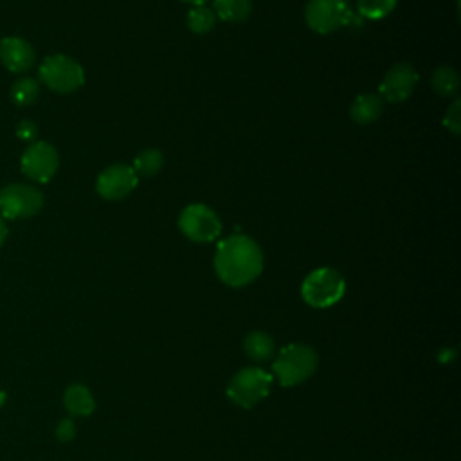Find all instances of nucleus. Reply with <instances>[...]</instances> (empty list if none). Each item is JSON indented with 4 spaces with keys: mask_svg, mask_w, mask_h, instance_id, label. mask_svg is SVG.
<instances>
[{
    "mask_svg": "<svg viewBox=\"0 0 461 461\" xmlns=\"http://www.w3.org/2000/svg\"><path fill=\"white\" fill-rule=\"evenodd\" d=\"M59 166V155L56 148L45 140H34L29 144V148L23 151L20 158V169L22 173L34 182L45 184L49 182Z\"/></svg>",
    "mask_w": 461,
    "mask_h": 461,
    "instance_id": "obj_9",
    "label": "nucleus"
},
{
    "mask_svg": "<svg viewBox=\"0 0 461 461\" xmlns=\"http://www.w3.org/2000/svg\"><path fill=\"white\" fill-rule=\"evenodd\" d=\"M443 126L452 133L459 135L461 133V101L456 97L452 104L447 108L443 115Z\"/></svg>",
    "mask_w": 461,
    "mask_h": 461,
    "instance_id": "obj_22",
    "label": "nucleus"
},
{
    "mask_svg": "<svg viewBox=\"0 0 461 461\" xmlns=\"http://www.w3.org/2000/svg\"><path fill=\"white\" fill-rule=\"evenodd\" d=\"M398 0H357L358 13L369 20L385 18L396 7Z\"/></svg>",
    "mask_w": 461,
    "mask_h": 461,
    "instance_id": "obj_21",
    "label": "nucleus"
},
{
    "mask_svg": "<svg viewBox=\"0 0 461 461\" xmlns=\"http://www.w3.org/2000/svg\"><path fill=\"white\" fill-rule=\"evenodd\" d=\"M38 77L47 88L58 94H70L83 86L85 70L74 58L52 54L47 56L38 67Z\"/></svg>",
    "mask_w": 461,
    "mask_h": 461,
    "instance_id": "obj_4",
    "label": "nucleus"
},
{
    "mask_svg": "<svg viewBox=\"0 0 461 461\" xmlns=\"http://www.w3.org/2000/svg\"><path fill=\"white\" fill-rule=\"evenodd\" d=\"M5 238H7V225H5V221H4V218L0 216V247L4 245V241H5Z\"/></svg>",
    "mask_w": 461,
    "mask_h": 461,
    "instance_id": "obj_25",
    "label": "nucleus"
},
{
    "mask_svg": "<svg viewBox=\"0 0 461 461\" xmlns=\"http://www.w3.org/2000/svg\"><path fill=\"white\" fill-rule=\"evenodd\" d=\"M317 362L319 357L313 348L306 344H288L277 353L272 369L283 387H292L308 380L313 375Z\"/></svg>",
    "mask_w": 461,
    "mask_h": 461,
    "instance_id": "obj_2",
    "label": "nucleus"
},
{
    "mask_svg": "<svg viewBox=\"0 0 461 461\" xmlns=\"http://www.w3.org/2000/svg\"><path fill=\"white\" fill-rule=\"evenodd\" d=\"M0 61L7 70L22 74L32 68L36 61V52L32 45L23 38L5 36L0 40Z\"/></svg>",
    "mask_w": 461,
    "mask_h": 461,
    "instance_id": "obj_12",
    "label": "nucleus"
},
{
    "mask_svg": "<svg viewBox=\"0 0 461 461\" xmlns=\"http://www.w3.org/2000/svg\"><path fill=\"white\" fill-rule=\"evenodd\" d=\"M216 18L223 22H243L252 11V0H212Z\"/></svg>",
    "mask_w": 461,
    "mask_h": 461,
    "instance_id": "obj_16",
    "label": "nucleus"
},
{
    "mask_svg": "<svg viewBox=\"0 0 461 461\" xmlns=\"http://www.w3.org/2000/svg\"><path fill=\"white\" fill-rule=\"evenodd\" d=\"M16 135L22 140H34L36 135H38V126L32 121H29V119L20 121L18 126H16Z\"/></svg>",
    "mask_w": 461,
    "mask_h": 461,
    "instance_id": "obj_24",
    "label": "nucleus"
},
{
    "mask_svg": "<svg viewBox=\"0 0 461 461\" xmlns=\"http://www.w3.org/2000/svg\"><path fill=\"white\" fill-rule=\"evenodd\" d=\"M430 86L441 97H452L459 90V74L448 65L438 67L430 76Z\"/></svg>",
    "mask_w": 461,
    "mask_h": 461,
    "instance_id": "obj_17",
    "label": "nucleus"
},
{
    "mask_svg": "<svg viewBox=\"0 0 461 461\" xmlns=\"http://www.w3.org/2000/svg\"><path fill=\"white\" fill-rule=\"evenodd\" d=\"M43 207V194L29 184H9L0 191V216L20 220L38 214Z\"/></svg>",
    "mask_w": 461,
    "mask_h": 461,
    "instance_id": "obj_8",
    "label": "nucleus"
},
{
    "mask_svg": "<svg viewBox=\"0 0 461 461\" xmlns=\"http://www.w3.org/2000/svg\"><path fill=\"white\" fill-rule=\"evenodd\" d=\"M56 438L59 439V441H70V439H74V436H76V423L72 421V418H63L59 423H58V427H56Z\"/></svg>",
    "mask_w": 461,
    "mask_h": 461,
    "instance_id": "obj_23",
    "label": "nucleus"
},
{
    "mask_svg": "<svg viewBox=\"0 0 461 461\" xmlns=\"http://www.w3.org/2000/svg\"><path fill=\"white\" fill-rule=\"evenodd\" d=\"M216 14L212 11V7H207L205 4L202 5H193L189 11H187V16H185V23L189 27L191 32L194 34H205L209 32L214 25H216Z\"/></svg>",
    "mask_w": 461,
    "mask_h": 461,
    "instance_id": "obj_19",
    "label": "nucleus"
},
{
    "mask_svg": "<svg viewBox=\"0 0 461 461\" xmlns=\"http://www.w3.org/2000/svg\"><path fill=\"white\" fill-rule=\"evenodd\" d=\"M351 16L348 0H308L304 7L306 25L319 34H330L348 25Z\"/></svg>",
    "mask_w": 461,
    "mask_h": 461,
    "instance_id": "obj_7",
    "label": "nucleus"
},
{
    "mask_svg": "<svg viewBox=\"0 0 461 461\" xmlns=\"http://www.w3.org/2000/svg\"><path fill=\"white\" fill-rule=\"evenodd\" d=\"M182 2H185V4H191V5H202V4H205L207 0H182Z\"/></svg>",
    "mask_w": 461,
    "mask_h": 461,
    "instance_id": "obj_26",
    "label": "nucleus"
},
{
    "mask_svg": "<svg viewBox=\"0 0 461 461\" xmlns=\"http://www.w3.org/2000/svg\"><path fill=\"white\" fill-rule=\"evenodd\" d=\"M272 375L263 371L261 367L249 366L240 369L227 385V396L238 407L250 409L268 396L272 387Z\"/></svg>",
    "mask_w": 461,
    "mask_h": 461,
    "instance_id": "obj_5",
    "label": "nucleus"
},
{
    "mask_svg": "<svg viewBox=\"0 0 461 461\" xmlns=\"http://www.w3.org/2000/svg\"><path fill=\"white\" fill-rule=\"evenodd\" d=\"M344 294L346 281L342 274L331 267L312 270L301 285V295L312 308H330L337 304Z\"/></svg>",
    "mask_w": 461,
    "mask_h": 461,
    "instance_id": "obj_3",
    "label": "nucleus"
},
{
    "mask_svg": "<svg viewBox=\"0 0 461 461\" xmlns=\"http://www.w3.org/2000/svg\"><path fill=\"white\" fill-rule=\"evenodd\" d=\"M418 79V70L409 61H400L385 72L378 86V95L389 103H402L411 97Z\"/></svg>",
    "mask_w": 461,
    "mask_h": 461,
    "instance_id": "obj_10",
    "label": "nucleus"
},
{
    "mask_svg": "<svg viewBox=\"0 0 461 461\" xmlns=\"http://www.w3.org/2000/svg\"><path fill=\"white\" fill-rule=\"evenodd\" d=\"M263 270L259 245L245 234L223 238L214 252V272L221 283L232 288L250 285Z\"/></svg>",
    "mask_w": 461,
    "mask_h": 461,
    "instance_id": "obj_1",
    "label": "nucleus"
},
{
    "mask_svg": "<svg viewBox=\"0 0 461 461\" xmlns=\"http://www.w3.org/2000/svg\"><path fill=\"white\" fill-rule=\"evenodd\" d=\"M11 101L18 106L32 104L40 95V83L34 77H20L11 86Z\"/></svg>",
    "mask_w": 461,
    "mask_h": 461,
    "instance_id": "obj_20",
    "label": "nucleus"
},
{
    "mask_svg": "<svg viewBox=\"0 0 461 461\" xmlns=\"http://www.w3.org/2000/svg\"><path fill=\"white\" fill-rule=\"evenodd\" d=\"M63 403L70 416H90L95 409V400L90 389L83 384L68 385L63 396Z\"/></svg>",
    "mask_w": 461,
    "mask_h": 461,
    "instance_id": "obj_14",
    "label": "nucleus"
},
{
    "mask_svg": "<svg viewBox=\"0 0 461 461\" xmlns=\"http://www.w3.org/2000/svg\"><path fill=\"white\" fill-rule=\"evenodd\" d=\"M139 184V176L128 164H112L95 180V191L104 200H121Z\"/></svg>",
    "mask_w": 461,
    "mask_h": 461,
    "instance_id": "obj_11",
    "label": "nucleus"
},
{
    "mask_svg": "<svg viewBox=\"0 0 461 461\" xmlns=\"http://www.w3.org/2000/svg\"><path fill=\"white\" fill-rule=\"evenodd\" d=\"M180 232L194 243H211L221 234L220 216L205 203H189L178 216Z\"/></svg>",
    "mask_w": 461,
    "mask_h": 461,
    "instance_id": "obj_6",
    "label": "nucleus"
},
{
    "mask_svg": "<svg viewBox=\"0 0 461 461\" xmlns=\"http://www.w3.org/2000/svg\"><path fill=\"white\" fill-rule=\"evenodd\" d=\"M243 351L254 362H268L276 353V342L268 333L254 330L245 335Z\"/></svg>",
    "mask_w": 461,
    "mask_h": 461,
    "instance_id": "obj_15",
    "label": "nucleus"
},
{
    "mask_svg": "<svg viewBox=\"0 0 461 461\" xmlns=\"http://www.w3.org/2000/svg\"><path fill=\"white\" fill-rule=\"evenodd\" d=\"M164 166V155L157 148H148L142 149L131 164V169L135 171L137 176H153L157 175Z\"/></svg>",
    "mask_w": 461,
    "mask_h": 461,
    "instance_id": "obj_18",
    "label": "nucleus"
},
{
    "mask_svg": "<svg viewBox=\"0 0 461 461\" xmlns=\"http://www.w3.org/2000/svg\"><path fill=\"white\" fill-rule=\"evenodd\" d=\"M384 112V99L378 94H360L353 99L349 106V115L357 124H371L375 122Z\"/></svg>",
    "mask_w": 461,
    "mask_h": 461,
    "instance_id": "obj_13",
    "label": "nucleus"
}]
</instances>
